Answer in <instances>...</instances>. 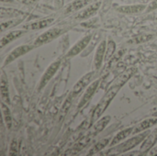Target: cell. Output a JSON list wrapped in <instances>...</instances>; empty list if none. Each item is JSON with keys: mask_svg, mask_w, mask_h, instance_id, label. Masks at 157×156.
Here are the masks:
<instances>
[{"mask_svg": "<svg viewBox=\"0 0 157 156\" xmlns=\"http://www.w3.org/2000/svg\"><path fill=\"white\" fill-rule=\"evenodd\" d=\"M1 8H3L4 10L6 11V13L1 14V18L2 19H4L6 17L7 18H9V17H18V16L23 15V12H21L19 10H17V9H14V8H6V9L5 7H1Z\"/></svg>", "mask_w": 157, "mask_h": 156, "instance_id": "cb8c5ba5", "label": "cell"}, {"mask_svg": "<svg viewBox=\"0 0 157 156\" xmlns=\"http://www.w3.org/2000/svg\"><path fill=\"white\" fill-rule=\"evenodd\" d=\"M17 152H18V143L17 140H13L9 148V155H17Z\"/></svg>", "mask_w": 157, "mask_h": 156, "instance_id": "4316f807", "label": "cell"}, {"mask_svg": "<svg viewBox=\"0 0 157 156\" xmlns=\"http://www.w3.org/2000/svg\"><path fill=\"white\" fill-rule=\"evenodd\" d=\"M94 1H98V0H94Z\"/></svg>", "mask_w": 157, "mask_h": 156, "instance_id": "e575fe53", "label": "cell"}, {"mask_svg": "<svg viewBox=\"0 0 157 156\" xmlns=\"http://www.w3.org/2000/svg\"><path fill=\"white\" fill-rule=\"evenodd\" d=\"M135 71H136L135 68H131V69L127 70L125 73H123L122 74H121L118 78H116L113 81V83L110 85L111 86L107 90L104 97L100 99L98 104L96 106V108L92 113V118H91L92 122H96L101 117V115L105 112V110L107 109L109 105L111 103L113 98L116 97L117 93L120 91V89L122 87V86L131 78V76L133 75Z\"/></svg>", "mask_w": 157, "mask_h": 156, "instance_id": "6da1fadb", "label": "cell"}, {"mask_svg": "<svg viewBox=\"0 0 157 156\" xmlns=\"http://www.w3.org/2000/svg\"><path fill=\"white\" fill-rule=\"evenodd\" d=\"M114 51H115V43H114L113 40H109V44H108V51H107V53L105 54V56H106L105 57V61H108L111 57V55L113 54Z\"/></svg>", "mask_w": 157, "mask_h": 156, "instance_id": "484cf974", "label": "cell"}, {"mask_svg": "<svg viewBox=\"0 0 157 156\" xmlns=\"http://www.w3.org/2000/svg\"><path fill=\"white\" fill-rule=\"evenodd\" d=\"M150 155H157V147H155V148H152V149H151Z\"/></svg>", "mask_w": 157, "mask_h": 156, "instance_id": "f546056e", "label": "cell"}, {"mask_svg": "<svg viewBox=\"0 0 157 156\" xmlns=\"http://www.w3.org/2000/svg\"><path fill=\"white\" fill-rule=\"evenodd\" d=\"M1 98H2V101H3V102L6 103L7 105L10 104L9 95H8L7 81L5 79L4 74H2V77H1Z\"/></svg>", "mask_w": 157, "mask_h": 156, "instance_id": "44dd1931", "label": "cell"}, {"mask_svg": "<svg viewBox=\"0 0 157 156\" xmlns=\"http://www.w3.org/2000/svg\"><path fill=\"white\" fill-rule=\"evenodd\" d=\"M87 142H89V138H85L84 141H80L78 143H76V144L74 146V148H73L72 154H76V153H78L80 150H82V149L86 145Z\"/></svg>", "mask_w": 157, "mask_h": 156, "instance_id": "d4e9b609", "label": "cell"}, {"mask_svg": "<svg viewBox=\"0 0 157 156\" xmlns=\"http://www.w3.org/2000/svg\"><path fill=\"white\" fill-rule=\"evenodd\" d=\"M54 18L53 17H46L43 19H40V20H36L34 22L29 23V24H25L23 25L22 29H26V30H38V29H41L44 28L49 27L51 24H52L54 22Z\"/></svg>", "mask_w": 157, "mask_h": 156, "instance_id": "8fae6325", "label": "cell"}, {"mask_svg": "<svg viewBox=\"0 0 157 156\" xmlns=\"http://www.w3.org/2000/svg\"><path fill=\"white\" fill-rule=\"evenodd\" d=\"M22 20L23 19H21V18H16V19L14 18V19H8L6 21H2V23H1V31L3 32L7 29H10L12 27H15V26L18 25Z\"/></svg>", "mask_w": 157, "mask_h": 156, "instance_id": "7402d4cb", "label": "cell"}, {"mask_svg": "<svg viewBox=\"0 0 157 156\" xmlns=\"http://www.w3.org/2000/svg\"><path fill=\"white\" fill-rule=\"evenodd\" d=\"M1 113H2V120L6 124V127L7 130L11 129L12 126V118L10 114V110L7 108V104L2 101L1 103Z\"/></svg>", "mask_w": 157, "mask_h": 156, "instance_id": "d6986e66", "label": "cell"}, {"mask_svg": "<svg viewBox=\"0 0 157 156\" xmlns=\"http://www.w3.org/2000/svg\"><path fill=\"white\" fill-rule=\"evenodd\" d=\"M61 63H62L61 60H56L48 66V68L46 69V71L44 72V74H42L40 78V84H39V90H41L42 88H44L46 85L50 82V80L53 77V75L56 74V72L60 68Z\"/></svg>", "mask_w": 157, "mask_h": 156, "instance_id": "5b68a950", "label": "cell"}, {"mask_svg": "<svg viewBox=\"0 0 157 156\" xmlns=\"http://www.w3.org/2000/svg\"><path fill=\"white\" fill-rule=\"evenodd\" d=\"M16 1H17V2H21V3H25L27 0H16Z\"/></svg>", "mask_w": 157, "mask_h": 156, "instance_id": "d6a6232c", "label": "cell"}, {"mask_svg": "<svg viewBox=\"0 0 157 156\" xmlns=\"http://www.w3.org/2000/svg\"><path fill=\"white\" fill-rule=\"evenodd\" d=\"M153 117H157V112H155V113L153 115Z\"/></svg>", "mask_w": 157, "mask_h": 156, "instance_id": "836d02e7", "label": "cell"}, {"mask_svg": "<svg viewBox=\"0 0 157 156\" xmlns=\"http://www.w3.org/2000/svg\"><path fill=\"white\" fill-rule=\"evenodd\" d=\"M53 3L56 9H61L64 6V0H53Z\"/></svg>", "mask_w": 157, "mask_h": 156, "instance_id": "f1b7e54d", "label": "cell"}, {"mask_svg": "<svg viewBox=\"0 0 157 156\" xmlns=\"http://www.w3.org/2000/svg\"><path fill=\"white\" fill-rule=\"evenodd\" d=\"M38 1H40V0H28V2L30 3V4H34V3H36Z\"/></svg>", "mask_w": 157, "mask_h": 156, "instance_id": "1f68e13d", "label": "cell"}, {"mask_svg": "<svg viewBox=\"0 0 157 156\" xmlns=\"http://www.w3.org/2000/svg\"><path fill=\"white\" fill-rule=\"evenodd\" d=\"M93 0H73L69 4H67L65 6L63 7V14L64 16L75 13L88 6L92 3Z\"/></svg>", "mask_w": 157, "mask_h": 156, "instance_id": "ba28073f", "label": "cell"}, {"mask_svg": "<svg viewBox=\"0 0 157 156\" xmlns=\"http://www.w3.org/2000/svg\"><path fill=\"white\" fill-rule=\"evenodd\" d=\"M157 8V0H153L148 6H147V7H146V9H145V12H147V13H149V12H152V11H154L155 9H156Z\"/></svg>", "mask_w": 157, "mask_h": 156, "instance_id": "83f0119b", "label": "cell"}, {"mask_svg": "<svg viewBox=\"0 0 157 156\" xmlns=\"http://www.w3.org/2000/svg\"><path fill=\"white\" fill-rule=\"evenodd\" d=\"M107 50V43L106 40H101L98 46L97 47L96 53H95V58H94V66L96 70H99L103 64V61L105 60V52Z\"/></svg>", "mask_w": 157, "mask_h": 156, "instance_id": "30bf717a", "label": "cell"}, {"mask_svg": "<svg viewBox=\"0 0 157 156\" xmlns=\"http://www.w3.org/2000/svg\"><path fill=\"white\" fill-rule=\"evenodd\" d=\"M28 30L22 29H16V30H12L5 35L2 36L1 38V48H4L6 44L12 42L13 40L18 39L19 37L23 36Z\"/></svg>", "mask_w": 157, "mask_h": 156, "instance_id": "5bb4252c", "label": "cell"}, {"mask_svg": "<svg viewBox=\"0 0 157 156\" xmlns=\"http://www.w3.org/2000/svg\"><path fill=\"white\" fill-rule=\"evenodd\" d=\"M95 74V71L90 72L88 74H86L85 75H83L74 86L73 87V94L74 95H78L80 92H82V90L89 84H91L90 82L93 79V76Z\"/></svg>", "mask_w": 157, "mask_h": 156, "instance_id": "7c38bea8", "label": "cell"}, {"mask_svg": "<svg viewBox=\"0 0 157 156\" xmlns=\"http://www.w3.org/2000/svg\"><path fill=\"white\" fill-rule=\"evenodd\" d=\"M99 83H100V79H98V80L93 81V82L89 85V86L86 88V92L84 93V95H83V97H82V98H81L79 104H78V106H77L78 108H82L84 106H86V105L90 101V99H91V98L93 97V96L95 95V93H96V91H97V89H98V86H99Z\"/></svg>", "mask_w": 157, "mask_h": 156, "instance_id": "9c48e42d", "label": "cell"}, {"mask_svg": "<svg viewBox=\"0 0 157 156\" xmlns=\"http://www.w3.org/2000/svg\"><path fill=\"white\" fill-rule=\"evenodd\" d=\"M15 0H1V2L2 3H5V2H6V3H13Z\"/></svg>", "mask_w": 157, "mask_h": 156, "instance_id": "4dcf8cb0", "label": "cell"}, {"mask_svg": "<svg viewBox=\"0 0 157 156\" xmlns=\"http://www.w3.org/2000/svg\"><path fill=\"white\" fill-rule=\"evenodd\" d=\"M110 120H111L110 116H105V117H102V118L98 119L94 123V125L92 127V131L90 132V135L91 136H95V135L98 134L99 132H101L107 127V125L109 124Z\"/></svg>", "mask_w": 157, "mask_h": 156, "instance_id": "e0dca14e", "label": "cell"}, {"mask_svg": "<svg viewBox=\"0 0 157 156\" xmlns=\"http://www.w3.org/2000/svg\"><path fill=\"white\" fill-rule=\"evenodd\" d=\"M64 29L62 28H52L48 30H46L45 32L41 33L33 42L34 47H39L40 45L46 44L51 42L52 40H55L56 38H58L60 35H62L63 33Z\"/></svg>", "mask_w": 157, "mask_h": 156, "instance_id": "3957f363", "label": "cell"}, {"mask_svg": "<svg viewBox=\"0 0 157 156\" xmlns=\"http://www.w3.org/2000/svg\"><path fill=\"white\" fill-rule=\"evenodd\" d=\"M153 39H154V35H151V34H142V35L136 36L135 38H133L132 40H131L129 42L130 43L138 44V43H143V42L149 41V40H153Z\"/></svg>", "mask_w": 157, "mask_h": 156, "instance_id": "603a6c76", "label": "cell"}, {"mask_svg": "<svg viewBox=\"0 0 157 156\" xmlns=\"http://www.w3.org/2000/svg\"><path fill=\"white\" fill-rule=\"evenodd\" d=\"M150 133H151V131L148 130L144 131L141 133H138L134 137H132L129 140H126L124 142H121L117 145L110 147L109 149L105 151V153H103L102 154H104V155H109V154L110 155H119V154H124L126 152H129L132 148L136 147L138 144L142 143Z\"/></svg>", "mask_w": 157, "mask_h": 156, "instance_id": "7a4b0ae2", "label": "cell"}, {"mask_svg": "<svg viewBox=\"0 0 157 156\" xmlns=\"http://www.w3.org/2000/svg\"><path fill=\"white\" fill-rule=\"evenodd\" d=\"M100 5H101L100 1H95L94 3L89 4L88 6H86V7L81 9L75 16V19L82 20V19H86V18H89V17H93L98 11V9L100 7Z\"/></svg>", "mask_w": 157, "mask_h": 156, "instance_id": "8992f818", "label": "cell"}, {"mask_svg": "<svg viewBox=\"0 0 157 156\" xmlns=\"http://www.w3.org/2000/svg\"><path fill=\"white\" fill-rule=\"evenodd\" d=\"M147 6L145 5H128V6H121L117 7V11L122 14H138L145 11Z\"/></svg>", "mask_w": 157, "mask_h": 156, "instance_id": "2e32d148", "label": "cell"}, {"mask_svg": "<svg viewBox=\"0 0 157 156\" xmlns=\"http://www.w3.org/2000/svg\"><path fill=\"white\" fill-rule=\"evenodd\" d=\"M157 143V128L152 131L147 137L146 139L142 143V146L140 148V152L142 154H145L149 151H151V149Z\"/></svg>", "mask_w": 157, "mask_h": 156, "instance_id": "4fadbf2b", "label": "cell"}, {"mask_svg": "<svg viewBox=\"0 0 157 156\" xmlns=\"http://www.w3.org/2000/svg\"><path fill=\"white\" fill-rule=\"evenodd\" d=\"M132 131H133V127L132 128H128L126 130H123V131H120L118 134L115 135V137L113 138V140L109 143V146L112 147V146L117 145L120 143L125 141L128 137H130L131 135H132Z\"/></svg>", "mask_w": 157, "mask_h": 156, "instance_id": "ac0fdd59", "label": "cell"}, {"mask_svg": "<svg viewBox=\"0 0 157 156\" xmlns=\"http://www.w3.org/2000/svg\"><path fill=\"white\" fill-rule=\"evenodd\" d=\"M157 123V117H152L149 119H146L144 120H143L142 122H140L139 124H137L136 126L133 127V131L132 134L136 135L138 133H141L144 131H147L149 128L155 126Z\"/></svg>", "mask_w": 157, "mask_h": 156, "instance_id": "9a60e30c", "label": "cell"}, {"mask_svg": "<svg viewBox=\"0 0 157 156\" xmlns=\"http://www.w3.org/2000/svg\"><path fill=\"white\" fill-rule=\"evenodd\" d=\"M34 47V45H28V44H25V45H20L18 47H17L16 49H14L12 51L9 52V54L6 56L5 62H4V64L3 66H6L9 63H11L13 61H15L16 59H17L18 57L28 53L29 51H30Z\"/></svg>", "mask_w": 157, "mask_h": 156, "instance_id": "52a82bcc", "label": "cell"}, {"mask_svg": "<svg viewBox=\"0 0 157 156\" xmlns=\"http://www.w3.org/2000/svg\"><path fill=\"white\" fill-rule=\"evenodd\" d=\"M92 38H93V34H91V33L84 36L81 40H79L75 45H73L71 47V49L66 52L65 56L67 58H70V57H74V56H76L77 54L81 53L89 45V43L91 42Z\"/></svg>", "mask_w": 157, "mask_h": 156, "instance_id": "277c9868", "label": "cell"}, {"mask_svg": "<svg viewBox=\"0 0 157 156\" xmlns=\"http://www.w3.org/2000/svg\"><path fill=\"white\" fill-rule=\"evenodd\" d=\"M110 143V138H105L101 141H99L98 143H97V144H95L89 151L88 155H94L99 152H101L105 147H107L108 145H109Z\"/></svg>", "mask_w": 157, "mask_h": 156, "instance_id": "ffe728a7", "label": "cell"}]
</instances>
